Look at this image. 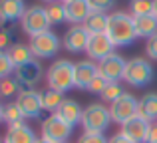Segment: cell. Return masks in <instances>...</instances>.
Masks as SVG:
<instances>
[{"instance_id":"1","label":"cell","mask_w":157,"mask_h":143,"mask_svg":"<svg viewBox=\"0 0 157 143\" xmlns=\"http://www.w3.org/2000/svg\"><path fill=\"white\" fill-rule=\"evenodd\" d=\"M107 38L113 42V46H131L137 40L133 16L127 12H111L107 20Z\"/></svg>"},{"instance_id":"2","label":"cell","mask_w":157,"mask_h":143,"mask_svg":"<svg viewBox=\"0 0 157 143\" xmlns=\"http://www.w3.org/2000/svg\"><path fill=\"white\" fill-rule=\"evenodd\" d=\"M46 84L50 89L56 92H70L74 85V64L70 60H56L46 72Z\"/></svg>"},{"instance_id":"3","label":"cell","mask_w":157,"mask_h":143,"mask_svg":"<svg viewBox=\"0 0 157 143\" xmlns=\"http://www.w3.org/2000/svg\"><path fill=\"white\" fill-rule=\"evenodd\" d=\"M109 125H111L109 107H105L104 103H90L88 107H84V113H82V127H84V131L105 133Z\"/></svg>"},{"instance_id":"4","label":"cell","mask_w":157,"mask_h":143,"mask_svg":"<svg viewBox=\"0 0 157 143\" xmlns=\"http://www.w3.org/2000/svg\"><path fill=\"white\" fill-rule=\"evenodd\" d=\"M155 76V70L151 66L149 60L145 58H131L127 60L125 73H123V81L133 88H143V85L151 84Z\"/></svg>"},{"instance_id":"5","label":"cell","mask_w":157,"mask_h":143,"mask_svg":"<svg viewBox=\"0 0 157 143\" xmlns=\"http://www.w3.org/2000/svg\"><path fill=\"white\" fill-rule=\"evenodd\" d=\"M72 131H74L72 125L60 119L56 113H50L46 119H42V127H40L42 139L50 143H68V139L72 137Z\"/></svg>"},{"instance_id":"6","label":"cell","mask_w":157,"mask_h":143,"mask_svg":"<svg viewBox=\"0 0 157 143\" xmlns=\"http://www.w3.org/2000/svg\"><path fill=\"white\" fill-rule=\"evenodd\" d=\"M28 46H30L34 58L46 60V58H54V56L60 52L62 40L58 38L52 30H48V32H42V34H38V36H32Z\"/></svg>"},{"instance_id":"7","label":"cell","mask_w":157,"mask_h":143,"mask_svg":"<svg viewBox=\"0 0 157 143\" xmlns=\"http://www.w3.org/2000/svg\"><path fill=\"white\" fill-rule=\"evenodd\" d=\"M20 26L30 38L42 34V32H48L50 30V22H48V16H46V8L28 6L26 12L22 14V18H20Z\"/></svg>"},{"instance_id":"8","label":"cell","mask_w":157,"mask_h":143,"mask_svg":"<svg viewBox=\"0 0 157 143\" xmlns=\"http://www.w3.org/2000/svg\"><path fill=\"white\" fill-rule=\"evenodd\" d=\"M137 107H139V100L131 93H123L119 100H115L113 103H109V113H111V121L123 125L125 121H129L131 117L137 115Z\"/></svg>"},{"instance_id":"9","label":"cell","mask_w":157,"mask_h":143,"mask_svg":"<svg viewBox=\"0 0 157 143\" xmlns=\"http://www.w3.org/2000/svg\"><path fill=\"white\" fill-rule=\"evenodd\" d=\"M16 103L22 109L26 119H38L42 115L44 107H42V93L36 89H22L16 96Z\"/></svg>"},{"instance_id":"10","label":"cell","mask_w":157,"mask_h":143,"mask_svg":"<svg viewBox=\"0 0 157 143\" xmlns=\"http://www.w3.org/2000/svg\"><path fill=\"white\" fill-rule=\"evenodd\" d=\"M42 73H44L42 64L34 58V60H30L28 64L16 68V70H14V80L18 81L20 92H22V89H32L40 80H42Z\"/></svg>"},{"instance_id":"11","label":"cell","mask_w":157,"mask_h":143,"mask_svg":"<svg viewBox=\"0 0 157 143\" xmlns=\"http://www.w3.org/2000/svg\"><path fill=\"white\" fill-rule=\"evenodd\" d=\"M125 66H127V60L113 52L111 56H107L101 62H98V72L107 81H121L123 73H125Z\"/></svg>"},{"instance_id":"12","label":"cell","mask_w":157,"mask_h":143,"mask_svg":"<svg viewBox=\"0 0 157 143\" xmlns=\"http://www.w3.org/2000/svg\"><path fill=\"white\" fill-rule=\"evenodd\" d=\"M113 42L107 38V34H90V42L86 48V54L92 62H101L104 58L113 54Z\"/></svg>"},{"instance_id":"13","label":"cell","mask_w":157,"mask_h":143,"mask_svg":"<svg viewBox=\"0 0 157 143\" xmlns=\"http://www.w3.org/2000/svg\"><path fill=\"white\" fill-rule=\"evenodd\" d=\"M88 42H90V32L84 28V24H76L64 34V48L72 54L86 52Z\"/></svg>"},{"instance_id":"14","label":"cell","mask_w":157,"mask_h":143,"mask_svg":"<svg viewBox=\"0 0 157 143\" xmlns=\"http://www.w3.org/2000/svg\"><path fill=\"white\" fill-rule=\"evenodd\" d=\"M149 127H151L149 121H145L143 117L135 115V117H131L129 121H125V123L121 125V133L133 143H147Z\"/></svg>"},{"instance_id":"15","label":"cell","mask_w":157,"mask_h":143,"mask_svg":"<svg viewBox=\"0 0 157 143\" xmlns=\"http://www.w3.org/2000/svg\"><path fill=\"white\" fill-rule=\"evenodd\" d=\"M98 76V64L92 60H82L74 64V85L78 89H88L92 80Z\"/></svg>"},{"instance_id":"16","label":"cell","mask_w":157,"mask_h":143,"mask_svg":"<svg viewBox=\"0 0 157 143\" xmlns=\"http://www.w3.org/2000/svg\"><path fill=\"white\" fill-rule=\"evenodd\" d=\"M36 141H38L36 131L26 121L8 125L6 133H4V139H2V143H36Z\"/></svg>"},{"instance_id":"17","label":"cell","mask_w":157,"mask_h":143,"mask_svg":"<svg viewBox=\"0 0 157 143\" xmlns=\"http://www.w3.org/2000/svg\"><path fill=\"white\" fill-rule=\"evenodd\" d=\"M64 10H66V22L76 24H84L86 18L92 14V8H90L88 0H70L64 2Z\"/></svg>"},{"instance_id":"18","label":"cell","mask_w":157,"mask_h":143,"mask_svg":"<svg viewBox=\"0 0 157 143\" xmlns=\"http://www.w3.org/2000/svg\"><path fill=\"white\" fill-rule=\"evenodd\" d=\"M82 113H84V109H82V105L76 100H64V103L58 107L56 115L74 127V125L82 123Z\"/></svg>"},{"instance_id":"19","label":"cell","mask_w":157,"mask_h":143,"mask_svg":"<svg viewBox=\"0 0 157 143\" xmlns=\"http://www.w3.org/2000/svg\"><path fill=\"white\" fill-rule=\"evenodd\" d=\"M24 0H0V22H16L26 12Z\"/></svg>"},{"instance_id":"20","label":"cell","mask_w":157,"mask_h":143,"mask_svg":"<svg viewBox=\"0 0 157 143\" xmlns=\"http://www.w3.org/2000/svg\"><path fill=\"white\" fill-rule=\"evenodd\" d=\"M133 24H135V32L137 38H151L153 34H157V16L153 14H145V16H133Z\"/></svg>"},{"instance_id":"21","label":"cell","mask_w":157,"mask_h":143,"mask_svg":"<svg viewBox=\"0 0 157 143\" xmlns=\"http://www.w3.org/2000/svg\"><path fill=\"white\" fill-rule=\"evenodd\" d=\"M137 115L143 117L145 121H149V123L157 121V93H145L139 100Z\"/></svg>"},{"instance_id":"22","label":"cell","mask_w":157,"mask_h":143,"mask_svg":"<svg viewBox=\"0 0 157 143\" xmlns=\"http://www.w3.org/2000/svg\"><path fill=\"white\" fill-rule=\"evenodd\" d=\"M6 52H8V56H10L12 64H14V68H20V66H24V64H28L30 60H34V54H32L28 44H12Z\"/></svg>"},{"instance_id":"23","label":"cell","mask_w":157,"mask_h":143,"mask_svg":"<svg viewBox=\"0 0 157 143\" xmlns=\"http://www.w3.org/2000/svg\"><path fill=\"white\" fill-rule=\"evenodd\" d=\"M107 20H109V14H105V12H92V14L86 18L84 28L90 34H105Z\"/></svg>"},{"instance_id":"24","label":"cell","mask_w":157,"mask_h":143,"mask_svg":"<svg viewBox=\"0 0 157 143\" xmlns=\"http://www.w3.org/2000/svg\"><path fill=\"white\" fill-rule=\"evenodd\" d=\"M64 93L62 92H56V89H50L48 88L46 92H42V107L44 111H50V113H56L58 107L64 103Z\"/></svg>"},{"instance_id":"25","label":"cell","mask_w":157,"mask_h":143,"mask_svg":"<svg viewBox=\"0 0 157 143\" xmlns=\"http://www.w3.org/2000/svg\"><path fill=\"white\" fill-rule=\"evenodd\" d=\"M46 16L50 26H58V24L66 22V10H64V2H52L46 6Z\"/></svg>"},{"instance_id":"26","label":"cell","mask_w":157,"mask_h":143,"mask_svg":"<svg viewBox=\"0 0 157 143\" xmlns=\"http://www.w3.org/2000/svg\"><path fill=\"white\" fill-rule=\"evenodd\" d=\"M24 119H26V117H24L22 109L18 107V103H16V101H12V103H6V105H4V121H6L8 125L22 123Z\"/></svg>"},{"instance_id":"27","label":"cell","mask_w":157,"mask_h":143,"mask_svg":"<svg viewBox=\"0 0 157 143\" xmlns=\"http://www.w3.org/2000/svg\"><path fill=\"white\" fill-rule=\"evenodd\" d=\"M123 93H125V89H123V85L119 84V81H109V84L105 85V89L101 92V100L107 101V103H113Z\"/></svg>"},{"instance_id":"28","label":"cell","mask_w":157,"mask_h":143,"mask_svg":"<svg viewBox=\"0 0 157 143\" xmlns=\"http://www.w3.org/2000/svg\"><path fill=\"white\" fill-rule=\"evenodd\" d=\"M129 14L131 16L153 14V0H129Z\"/></svg>"},{"instance_id":"29","label":"cell","mask_w":157,"mask_h":143,"mask_svg":"<svg viewBox=\"0 0 157 143\" xmlns=\"http://www.w3.org/2000/svg\"><path fill=\"white\" fill-rule=\"evenodd\" d=\"M18 93H20V85L12 76L0 80V96L2 97H12V96H18Z\"/></svg>"},{"instance_id":"30","label":"cell","mask_w":157,"mask_h":143,"mask_svg":"<svg viewBox=\"0 0 157 143\" xmlns=\"http://www.w3.org/2000/svg\"><path fill=\"white\" fill-rule=\"evenodd\" d=\"M14 64H12L10 56H8V52H0V80H4V77H10L12 73H14Z\"/></svg>"},{"instance_id":"31","label":"cell","mask_w":157,"mask_h":143,"mask_svg":"<svg viewBox=\"0 0 157 143\" xmlns=\"http://www.w3.org/2000/svg\"><path fill=\"white\" fill-rule=\"evenodd\" d=\"M109 137H105L104 133H92V131H84L80 135L78 143H107Z\"/></svg>"},{"instance_id":"32","label":"cell","mask_w":157,"mask_h":143,"mask_svg":"<svg viewBox=\"0 0 157 143\" xmlns=\"http://www.w3.org/2000/svg\"><path fill=\"white\" fill-rule=\"evenodd\" d=\"M107 84H109V81H107L104 76H100V72H98V76L94 77L92 84L88 85V92H92V93H100V96H101V92L105 89V85H107Z\"/></svg>"},{"instance_id":"33","label":"cell","mask_w":157,"mask_h":143,"mask_svg":"<svg viewBox=\"0 0 157 143\" xmlns=\"http://www.w3.org/2000/svg\"><path fill=\"white\" fill-rule=\"evenodd\" d=\"M88 2H90L92 12H105L107 14V10H111L115 0H88Z\"/></svg>"},{"instance_id":"34","label":"cell","mask_w":157,"mask_h":143,"mask_svg":"<svg viewBox=\"0 0 157 143\" xmlns=\"http://www.w3.org/2000/svg\"><path fill=\"white\" fill-rule=\"evenodd\" d=\"M12 30L10 28H0V52H6L12 46Z\"/></svg>"},{"instance_id":"35","label":"cell","mask_w":157,"mask_h":143,"mask_svg":"<svg viewBox=\"0 0 157 143\" xmlns=\"http://www.w3.org/2000/svg\"><path fill=\"white\" fill-rule=\"evenodd\" d=\"M145 54L149 60H157V34H153L151 38H147L145 42Z\"/></svg>"},{"instance_id":"36","label":"cell","mask_w":157,"mask_h":143,"mask_svg":"<svg viewBox=\"0 0 157 143\" xmlns=\"http://www.w3.org/2000/svg\"><path fill=\"white\" fill-rule=\"evenodd\" d=\"M107 143H133V141L127 139V137L123 135L121 131H119V133H115V135H111L109 139H107Z\"/></svg>"},{"instance_id":"37","label":"cell","mask_w":157,"mask_h":143,"mask_svg":"<svg viewBox=\"0 0 157 143\" xmlns=\"http://www.w3.org/2000/svg\"><path fill=\"white\" fill-rule=\"evenodd\" d=\"M147 143H157V123H151L149 133H147Z\"/></svg>"},{"instance_id":"38","label":"cell","mask_w":157,"mask_h":143,"mask_svg":"<svg viewBox=\"0 0 157 143\" xmlns=\"http://www.w3.org/2000/svg\"><path fill=\"white\" fill-rule=\"evenodd\" d=\"M0 121H4V105L0 103Z\"/></svg>"},{"instance_id":"39","label":"cell","mask_w":157,"mask_h":143,"mask_svg":"<svg viewBox=\"0 0 157 143\" xmlns=\"http://www.w3.org/2000/svg\"><path fill=\"white\" fill-rule=\"evenodd\" d=\"M153 16H157V0H153Z\"/></svg>"},{"instance_id":"40","label":"cell","mask_w":157,"mask_h":143,"mask_svg":"<svg viewBox=\"0 0 157 143\" xmlns=\"http://www.w3.org/2000/svg\"><path fill=\"white\" fill-rule=\"evenodd\" d=\"M36 143H50V141H46V139H42V137H40V139L36 141Z\"/></svg>"},{"instance_id":"41","label":"cell","mask_w":157,"mask_h":143,"mask_svg":"<svg viewBox=\"0 0 157 143\" xmlns=\"http://www.w3.org/2000/svg\"><path fill=\"white\" fill-rule=\"evenodd\" d=\"M42 2H48V4H52V2H56V0H42Z\"/></svg>"},{"instance_id":"42","label":"cell","mask_w":157,"mask_h":143,"mask_svg":"<svg viewBox=\"0 0 157 143\" xmlns=\"http://www.w3.org/2000/svg\"><path fill=\"white\" fill-rule=\"evenodd\" d=\"M60 2H70V0H60Z\"/></svg>"},{"instance_id":"43","label":"cell","mask_w":157,"mask_h":143,"mask_svg":"<svg viewBox=\"0 0 157 143\" xmlns=\"http://www.w3.org/2000/svg\"><path fill=\"white\" fill-rule=\"evenodd\" d=\"M0 143H2V141H0Z\"/></svg>"}]
</instances>
